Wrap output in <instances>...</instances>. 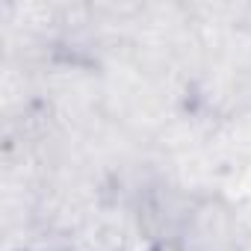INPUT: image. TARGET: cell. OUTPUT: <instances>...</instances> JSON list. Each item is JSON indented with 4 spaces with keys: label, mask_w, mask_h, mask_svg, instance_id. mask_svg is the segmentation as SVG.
Segmentation results:
<instances>
[{
    "label": "cell",
    "mask_w": 251,
    "mask_h": 251,
    "mask_svg": "<svg viewBox=\"0 0 251 251\" xmlns=\"http://www.w3.org/2000/svg\"><path fill=\"white\" fill-rule=\"evenodd\" d=\"M183 251H239V225L227 204L201 201L183 222Z\"/></svg>",
    "instance_id": "6da1fadb"
}]
</instances>
